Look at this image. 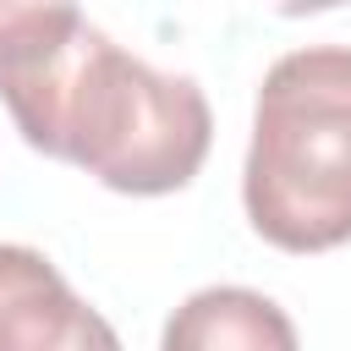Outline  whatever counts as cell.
I'll return each instance as SVG.
<instances>
[{
  "label": "cell",
  "mask_w": 351,
  "mask_h": 351,
  "mask_svg": "<svg viewBox=\"0 0 351 351\" xmlns=\"http://www.w3.org/2000/svg\"><path fill=\"white\" fill-rule=\"evenodd\" d=\"M263 5H274L280 16H313V11H335L346 0H263Z\"/></svg>",
  "instance_id": "cell-6"
},
{
  "label": "cell",
  "mask_w": 351,
  "mask_h": 351,
  "mask_svg": "<svg viewBox=\"0 0 351 351\" xmlns=\"http://www.w3.org/2000/svg\"><path fill=\"white\" fill-rule=\"evenodd\" d=\"M82 27L77 0H0V77L38 66Z\"/></svg>",
  "instance_id": "cell-5"
},
{
  "label": "cell",
  "mask_w": 351,
  "mask_h": 351,
  "mask_svg": "<svg viewBox=\"0 0 351 351\" xmlns=\"http://www.w3.org/2000/svg\"><path fill=\"white\" fill-rule=\"evenodd\" d=\"M165 346L170 351H291L296 346V329L291 318L258 296V291H241V285H208L197 296L181 302V313L165 324Z\"/></svg>",
  "instance_id": "cell-4"
},
{
  "label": "cell",
  "mask_w": 351,
  "mask_h": 351,
  "mask_svg": "<svg viewBox=\"0 0 351 351\" xmlns=\"http://www.w3.org/2000/svg\"><path fill=\"white\" fill-rule=\"evenodd\" d=\"M115 346V329L77 302L55 263L33 247H0V351H82Z\"/></svg>",
  "instance_id": "cell-3"
},
{
  "label": "cell",
  "mask_w": 351,
  "mask_h": 351,
  "mask_svg": "<svg viewBox=\"0 0 351 351\" xmlns=\"http://www.w3.org/2000/svg\"><path fill=\"white\" fill-rule=\"evenodd\" d=\"M0 99L27 148L82 165L126 197L181 192L214 143V115L192 77L154 71L88 22L38 66L0 77Z\"/></svg>",
  "instance_id": "cell-1"
},
{
  "label": "cell",
  "mask_w": 351,
  "mask_h": 351,
  "mask_svg": "<svg viewBox=\"0 0 351 351\" xmlns=\"http://www.w3.org/2000/svg\"><path fill=\"white\" fill-rule=\"evenodd\" d=\"M252 230L280 252L351 241V49L313 44L269 66L241 170Z\"/></svg>",
  "instance_id": "cell-2"
}]
</instances>
